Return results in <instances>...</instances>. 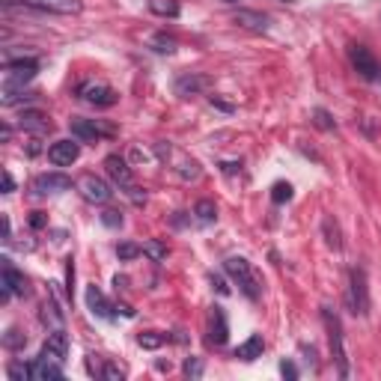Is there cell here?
<instances>
[{"mask_svg": "<svg viewBox=\"0 0 381 381\" xmlns=\"http://www.w3.org/2000/svg\"><path fill=\"white\" fill-rule=\"evenodd\" d=\"M149 48H152L155 54H173V51H176V39L167 36V33H155V36L149 39Z\"/></svg>", "mask_w": 381, "mask_h": 381, "instance_id": "cell-24", "label": "cell"}, {"mask_svg": "<svg viewBox=\"0 0 381 381\" xmlns=\"http://www.w3.org/2000/svg\"><path fill=\"white\" fill-rule=\"evenodd\" d=\"M271 200L274 203H289L292 200V185L289 182H277V185L271 188Z\"/></svg>", "mask_w": 381, "mask_h": 381, "instance_id": "cell-30", "label": "cell"}, {"mask_svg": "<svg viewBox=\"0 0 381 381\" xmlns=\"http://www.w3.org/2000/svg\"><path fill=\"white\" fill-rule=\"evenodd\" d=\"M105 170L107 176L114 179V185H119L125 194H129L134 188V176H131V167L125 164V158H119V155H107L105 158Z\"/></svg>", "mask_w": 381, "mask_h": 381, "instance_id": "cell-10", "label": "cell"}, {"mask_svg": "<svg viewBox=\"0 0 381 381\" xmlns=\"http://www.w3.org/2000/svg\"><path fill=\"white\" fill-rule=\"evenodd\" d=\"M12 191H16V182H12L9 173H4V194H12Z\"/></svg>", "mask_w": 381, "mask_h": 381, "instance_id": "cell-37", "label": "cell"}, {"mask_svg": "<svg viewBox=\"0 0 381 381\" xmlns=\"http://www.w3.org/2000/svg\"><path fill=\"white\" fill-rule=\"evenodd\" d=\"M316 122L322 125V129H334V122H331V117H328V110H316Z\"/></svg>", "mask_w": 381, "mask_h": 381, "instance_id": "cell-36", "label": "cell"}, {"mask_svg": "<svg viewBox=\"0 0 381 381\" xmlns=\"http://www.w3.org/2000/svg\"><path fill=\"white\" fill-rule=\"evenodd\" d=\"M87 307L93 310V316H98V319H114V307H110V301L105 298L98 286L87 289Z\"/></svg>", "mask_w": 381, "mask_h": 381, "instance_id": "cell-16", "label": "cell"}, {"mask_svg": "<svg viewBox=\"0 0 381 381\" xmlns=\"http://www.w3.org/2000/svg\"><path fill=\"white\" fill-rule=\"evenodd\" d=\"M223 271L233 277V283L242 289L245 298L259 301V292H262L259 289V280H257V274H253V268H250V262L245 257H230L227 262H223Z\"/></svg>", "mask_w": 381, "mask_h": 381, "instance_id": "cell-1", "label": "cell"}, {"mask_svg": "<svg viewBox=\"0 0 381 381\" xmlns=\"http://www.w3.org/2000/svg\"><path fill=\"white\" fill-rule=\"evenodd\" d=\"M346 304L355 316H370V286H366V271L363 268H351L348 271V289H346Z\"/></svg>", "mask_w": 381, "mask_h": 381, "instance_id": "cell-3", "label": "cell"}, {"mask_svg": "<svg viewBox=\"0 0 381 381\" xmlns=\"http://www.w3.org/2000/svg\"><path fill=\"white\" fill-rule=\"evenodd\" d=\"M102 223L105 227H122V215L114 209H107V211H102Z\"/></svg>", "mask_w": 381, "mask_h": 381, "instance_id": "cell-34", "label": "cell"}, {"mask_svg": "<svg viewBox=\"0 0 381 381\" xmlns=\"http://www.w3.org/2000/svg\"><path fill=\"white\" fill-rule=\"evenodd\" d=\"M149 9L158 12V16H170V18L179 16V6L173 4V0H149Z\"/></svg>", "mask_w": 381, "mask_h": 381, "instance_id": "cell-28", "label": "cell"}, {"mask_svg": "<svg viewBox=\"0 0 381 381\" xmlns=\"http://www.w3.org/2000/svg\"><path fill=\"white\" fill-rule=\"evenodd\" d=\"M230 336V324H227V313L223 307H211L209 313V343L211 346H223Z\"/></svg>", "mask_w": 381, "mask_h": 381, "instance_id": "cell-12", "label": "cell"}, {"mask_svg": "<svg viewBox=\"0 0 381 381\" xmlns=\"http://www.w3.org/2000/svg\"><path fill=\"white\" fill-rule=\"evenodd\" d=\"M233 21L242 24V27H247V30H257V33L268 30V16H262V12H253V9H238V12H233Z\"/></svg>", "mask_w": 381, "mask_h": 381, "instance_id": "cell-17", "label": "cell"}, {"mask_svg": "<svg viewBox=\"0 0 381 381\" xmlns=\"http://www.w3.org/2000/svg\"><path fill=\"white\" fill-rule=\"evenodd\" d=\"M18 4L39 12H54V16H78L83 9L81 0H18Z\"/></svg>", "mask_w": 381, "mask_h": 381, "instance_id": "cell-9", "label": "cell"}, {"mask_svg": "<svg viewBox=\"0 0 381 381\" xmlns=\"http://www.w3.org/2000/svg\"><path fill=\"white\" fill-rule=\"evenodd\" d=\"M348 60L361 72V78H366V81H375L378 78V60L373 57V51L366 48V45H351L348 48Z\"/></svg>", "mask_w": 381, "mask_h": 381, "instance_id": "cell-7", "label": "cell"}, {"mask_svg": "<svg viewBox=\"0 0 381 381\" xmlns=\"http://www.w3.org/2000/svg\"><path fill=\"white\" fill-rule=\"evenodd\" d=\"M69 131H72L75 140H83V143H95L102 137H114V125H107L102 119H83V117H72L69 119Z\"/></svg>", "mask_w": 381, "mask_h": 381, "instance_id": "cell-4", "label": "cell"}, {"mask_svg": "<svg viewBox=\"0 0 381 381\" xmlns=\"http://www.w3.org/2000/svg\"><path fill=\"white\" fill-rule=\"evenodd\" d=\"M30 370H33V378H63V363L51 361V358H42V355L30 363Z\"/></svg>", "mask_w": 381, "mask_h": 381, "instance_id": "cell-18", "label": "cell"}, {"mask_svg": "<svg viewBox=\"0 0 381 381\" xmlns=\"http://www.w3.org/2000/svg\"><path fill=\"white\" fill-rule=\"evenodd\" d=\"M98 375L107 378V381H122V378H125V370H122V366H117V363H105Z\"/></svg>", "mask_w": 381, "mask_h": 381, "instance_id": "cell-33", "label": "cell"}, {"mask_svg": "<svg viewBox=\"0 0 381 381\" xmlns=\"http://www.w3.org/2000/svg\"><path fill=\"white\" fill-rule=\"evenodd\" d=\"M194 218H197V223H211L218 218V206L211 200H200L194 206Z\"/></svg>", "mask_w": 381, "mask_h": 381, "instance_id": "cell-23", "label": "cell"}, {"mask_svg": "<svg viewBox=\"0 0 381 381\" xmlns=\"http://www.w3.org/2000/svg\"><path fill=\"white\" fill-rule=\"evenodd\" d=\"M4 346H6V348H24V346H27V336H24L21 331H16V328H9V331L4 334Z\"/></svg>", "mask_w": 381, "mask_h": 381, "instance_id": "cell-29", "label": "cell"}, {"mask_svg": "<svg viewBox=\"0 0 381 381\" xmlns=\"http://www.w3.org/2000/svg\"><path fill=\"white\" fill-rule=\"evenodd\" d=\"M262 351H265V340L259 334H253V336H247V340L235 348V358L238 361H257V358H262Z\"/></svg>", "mask_w": 381, "mask_h": 381, "instance_id": "cell-19", "label": "cell"}, {"mask_svg": "<svg viewBox=\"0 0 381 381\" xmlns=\"http://www.w3.org/2000/svg\"><path fill=\"white\" fill-rule=\"evenodd\" d=\"M140 253H143V247H137V245H131V242H122V245L117 247V257H119L122 262H129V259L140 257Z\"/></svg>", "mask_w": 381, "mask_h": 381, "instance_id": "cell-31", "label": "cell"}, {"mask_svg": "<svg viewBox=\"0 0 381 381\" xmlns=\"http://www.w3.org/2000/svg\"><path fill=\"white\" fill-rule=\"evenodd\" d=\"M78 95H81L87 105H93V107H114V105H117V98H119L114 87H107V83H98V81L81 83V87H78Z\"/></svg>", "mask_w": 381, "mask_h": 381, "instance_id": "cell-5", "label": "cell"}, {"mask_svg": "<svg viewBox=\"0 0 381 381\" xmlns=\"http://www.w3.org/2000/svg\"><path fill=\"white\" fill-rule=\"evenodd\" d=\"M18 125H21L24 131L36 134V137H42V134L51 131V119H48L45 114H39V110H24L21 119H18Z\"/></svg>", "mask_w": 381, "mask_h": 381, "instance_id": "cell-15", "label": "cell"}, {"mask_svg": "<svg viewBox=\"0 0 381 381\" xmlns=\"http://www.w3.org/2000/svg\"><path fill=\"white\" fill-rule=\"evenodd\" d=\"M30 223H33V227H42V223H45V218H42V211H33V218H30Z\"/></svg>", "mask_w": 381, "mask_h": 381, "instance_id": "cell-39", "label": "cell"}, {"mask_svg": "<svg viewBox=\"0 0 381 381\" xmlns=\"http://www.w3.org/2000/svg\"><path fill=\"white\" fill-rule=\"evenodd\" d=\"M322 233H324V245H328L331 250H340L343 247V238H340V227H336V221L328 215L322 221Z\"/></svg>", "mask_w": 381, "mask_h": 381, "instance_id": "cell-22", "label": "cell"}, {"mask_svg": "<svg viewBox=\"0 0 381 381\" xmlns=\"http://www.w3.org/2000/svg\"><path fill=\"white\" fill-rule=\"evenodd\" d=\"M206 83H209V81H206L203 75H185V78H179V81H176V95L191 98V95L200 93Z\"/></svg>", "mask_w": 381, "mask_h": 381, "instance_id": "cell-20", "label": "cell"}, {"mask_svg": "<svg viewBox=\"0 0 381 381\" xmlns=\"http://www.w3.org/2000/svg\"><path fill=\"white\" fill-rule=\"evenodd\" d=\"M137 343H140V348H161V346L167 343V334L146 331V334H140V336H137Z\"/></svg>", "mask_w": 381, "mask_h": 381, "instance_id": "cell-26", "label": "cell"}, {"mask_svg": "<svg viewBox=\"0 0 381 381\" xmlns=\"http://www.w3.org/2000/svg\"><path fill=\"white\" fill-rule=\"evenodd\" d=\"M78 158H81V143H75V140H57L48 149V161L54 167H72Z\"/></svg>", "mask_w": 381, "mask_h": 381, "instance_id": "cell-11", "label": "cell"}, {"mask_svg": "<svg viewBox=\"0 0 381 381\" xmlns=\"http://www.w3.org/2000/svg\"><path fill=\"white\" fill-rule=\"evenodd\" d=\"M6 375H9L12 381H24V378H33V370H30V363L16 361V363L6 366Z\"/></svg>", "mask_w": 381, "mask_h": 381, "instance_id": "cell-27", "label": "cell"}, {"mask_svg": "<svg viewBox=\"0 0 381 381\" xmlns=\"http://www.w3.org/2000/svg\"><path fill=\"white\" fill-rule=\"evenodd\" d=\"M280 373H283V378H298V370H295L292 361H283L280 363Z\"/></svg>", "mask_w": 381, "mask_h": 381, "instance_id": "cell-35", "label": "cell"}, {"mask_svg": "<svg viewBox=\"0 0 381 381\" xmlns=\"http://www.w3.org/2000/svg\"><path fill=\"white\" fill-rule=\"evenodd\" d=\"M78 191H81L83 200L95 203V206H102V203H107L110 197H114V188H110L105 179H98V176H83L78 182Z\"/></svg>", "mask_w": 381, "mask_h": 381, "instance_id": "cell-6", "label": "cell"}, {"mask_svg": "<svg viewBox=\"0 0 381 381\" xmlns=\"http://www.w3.org/2000/svg\"><path fill=\"white\" fill-rule=\"evenodd\" d=\"M182 373H185L188 378H203V361L200 358H188L185 366H182Z\"/></svg>", "mask_w": 381, "mask_h": 381, "instance_id": "cell-32", "label": "cell"}, {"mask_svg": "<svg viewBox=\"0 0 381 381\" xmlns=\"http://www.w3.org/2000/svg\"><path fill=\"white\" fill-rule=\"evenodd\" d=\"M72 188V179L63 176V173H42L33 179V191L36 194H60Z\"/></svg>", "mask_w": 381, "mask_h": 381, "instance_id": "cell-14", "label": "cell"}, {"mask_svg": "<svg viewBox=\"0 0 381 381\" xmlns=\"http://www.w3.org/2000/svg\"><path fill=\"white\" fill-rule=\"evenodd\" d=\"M322 322H324V328H328L331 355H334V361H336L340 378H348V358H346V346H343V324H340V316H336L331 307H322Z\"/></svg>", "mask_w": 381, "mask_h": 381, "instance_id": "cell-2", "label": "cell"}, {"mask_svg": "<svg viewBox=\"0 0 381 381\" xmlns=\"http://www.w3.org/2000/svg\"><path fill=\"white\" fill-rule=\"evenodd\" d=\"M42 322H45L51 331L63 328V313H60V307H57V301H54V298H48L45 304H42Z\"/></svg>", "mask_w": 381, "mask_h": 381, "instance_id": "cell-21", "label": "cell"}, {"mask_svg": "<svg viewBox=\"0 0 381 381\" xmlns=\"http://www.w3.org/2000/svg\"><path fill=\"white\" fill-rule=\"evenodd\" d=\"M211 283L218 286V292H221V295H227V292H230V286H223V280H221V277H211Z\"/></svg>", "mask_w": 381, "mask_h": 381, "instance_id": "cell-38", "label": "cell"}, {"mask_svg": "<svg viewBox=\"0 0 381 381\" xmlns=\"http://www.w3.org/2000/svg\"><path fill=\"white\" fill-rule=\"evenodd\" d=\"M27 277L18 271L12 259H4V286H0V295H4V301H9L12 295H27Z\"/></svg>", "mask_w": 381, "mask_h": 381, "instance_id": "cell-8", "label": "cell"}, {"mask_svg": "<svg viewBox=\"0 0 381 381\" xmlns=\"http://www.w3.org/2000/svg\"><path fill=\"white\" fill-rule=\"evenodd\" d=\"M36 69H39V63L36 60H6V66H4V72H6V81L4 83H24V81H30L33 75H36Z\"/></svg>", "mask_w": 381, "mask_h": 381, "instance_id": "cell-13", "label": "cell"}, {"mask_svg": "<svg viewBox=\"0 0 381 381\" xmlns=\"http://www.w3.org/2000/svg\"><path fill=\"white\" fill-rule=\"evenodd\" d=\"M143 253H146L152 262H164L167 259V245H161L158 238H149V242L143 245Z\"/></svg>", "mask_w": 381, "mask_h": 381, "instance_id": "cell-25", "label": "cell"}]
</instances>
